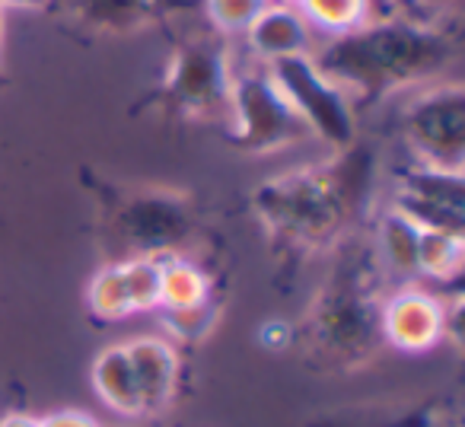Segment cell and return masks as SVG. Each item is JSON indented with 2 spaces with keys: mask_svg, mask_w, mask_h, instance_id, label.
Masks as SVG:
<instances>
[{
  "mask_svg": "<svg viewBox=\"0 0 465 427\" xmlns=\"http://www.w3.org/2000/svg\"><path fill=\"white\" fill-rule=\"evenodd\" d=\"M376 185V154L351 144L319 166L293 169L255 185L252 211L281 262H303L357 230Z\"/></svg>",
  "mask_w": 465,
  "mask_h": 427,
  "instance_id": "6da1fadb",
  "label": "cell"
},
{
  "mask_svg": "<svg viewBox=\"0 0 465 427\" xmlns=\"http://www.w3.org/2000/svg\"><path fill=\"white\" fill-rule=\"evenodd\" d=\"M456 45L433 23L382 16L329 39L312 65L348 93L354 109H370L405 86L437 80L450 67Z\"/></svg>",
  "mask_w": 465,
  "mask_h": 427,
  "instance_id": "7a4b0ae2",
  "label": "cell"
},
{
  "mask_svg": "<svg viewBox=\"0 0 465 427\" xmlns=\"http://www.w3.org/2000/svg\"><path fill=\"white\" fill-rule=\"evenodd\" d=\"M335 249V265L306 313L303 344L316 363L354 370L382 344L380 262L357 233L344 236Z\"/></svg>",
  "mask_w": 465,
  "mask_h": 427,
  "instance_id": "3957f363",
  "label": "cell"
},
{
  "mask_svg": "<svg viewBox=\"0 0 465 427\" xmlns=\"http://www.w3.org/2000/svg\"><path fill=\"white\" fill-rule=\"evenodd\" d=\"M232 74L236 71L230 65L223 35L213 29L192 33L175 42L160 84L141 103L131 105V112L141 115L143 109H153L175 122H226Z\"/></svg>",
  "mask_w": 465,
  "mask_h": 427,
  "instance_id": "277c9868",
  "label": "cell"
},
{
  "mask_svg": "<svg viewBox=\"0 0 465 427\" xmlns=\"http://www.w3.org/2000/svg\"><path fill=\"white\" fill-rule=\"evenodd\" d=\"M103 201L105 236L112 240V262L169 259L185 255L198 221L185 194L169 188H115L96 185ZM105 240V243H109Z\"/></svg>",
  "mask_w": 465,
  "mask_h": 427,
  "instance_id": "5b68a950",
  "label": "cell"
},
{
  "mask_svg": "<svg viewBox=\"0 0 465 427\" xmlns=\"http://www.w3.org/2000/svg\"><path fill=\"white\" fill-rule=\"evenodd\" d=\"M232 122L226 141L242 154H272L281 147H293L312 137L303 118L293 112L284 93L268 77L265 65L242 67L232 74V96H230V118Z\"/></svg>",
  "mask_w": 465,
  "mask_h": 427,
  "instance_id": "8992f818",
  "label": "cell"
},
{
  "mask_svg": "<svg viewBox=\"0 0 465 427\" xmlns=\"http://www.w3.org/2000/svg\"><path fill=\"white\" fill-rule=\"evenodd\" d=\"M265 71L312 134L322 137L335 150H344L357 141V118L348 93L338 84H331L312 65L310 55L272 61V65H265Z\"/></svg>",
  "mask_w": 465,
  "mask_h": 427,
  "instance_id": "52a82bcc",
  "label": "cell"
},
{
  "mask_svg": "<svg viewBox=\"0 0 465 427\" xmlns=\"http://www.w3.org/2000/svg\"><path fill=\"white\" fill-rule=\"evenodd\" d=\"M414 160L437 169H459L465 160V93L459 84L430 86L405 105L399 118Z\"/></svg>",
  "mask_w": 465,
  "mask_h": 427,
  "instance_id": "ba28073f",
  "label": "cell"
},
{
  "mask_svg": "<svg viewBox=\"0 0 465 427\" xmlns=\"http://www.w3.org/2000/svg\"><path fill=\"white\" fill-rule=\"evenodd\" d=\"M392 207L405 214L418 230L465 236V175L459 169L411 163L399 173Z\"/></svg>",
  "mask_w": 465,
  "mask_h": 427,
  "instance_id": "9c48e42d",
  "label": "cell"
},
{
  "mask_svg": "<svg viewBox=\"0 0 465 427\" xmlns=\"http://www.w3.org/2000/svg\"><path fill=\"white\" fill-rule=\"evenodd\" d=\"M198 4L201 0H52L48 14L84 35H131L147 26H166L173 16Z\"/></svg>",
  "mask_w": 465,
  "mask_h": 427,
  "instance_id": "30bf717a",
  "label": "cell"
},
{
  "mask_svg": "<svg viewBox=\"0 0 465 427\" xmlns=\"http://www.w3.org/2000/svg\"><path fill=\"white\" fill-rule=\"evenodd\" d=\"M382 344L399 351H427L446 338V303L420 287H401L382 300Z\"/></svg>",
  "mask_w": 465,
  "mask_h": 427,
  "instance_id": "8fae6325",
  "label": "cell"
},
{
  "mask_svg": "<svg viewBox=\"0 0 465 427\" xmlns=\"http://www.w3.org/2000/svg\"><path fill=\"white\" fill-rule=\"evenodd\" d=\"M246 42L262 65L300 58V55H312V26L303 20L297 4H268L259 20L246 29Z\"/></svg>",
  "mask_w": 465,
  "mask_h": 427,
  "instance_id": "7c38bea8",
  "label": "cell"
},
{
  "mask_svg": "<svg viewBox=\"0 0 465 427\" xmlns=\"http://www.w3.org/2000/svg\"><path fill=\"white\" fill-rule=\"evenodd\" d=\"M124 348H128L131 357L143 414L163 412L173 402L175 386H179V354L163 338H134Z\"/></svg>",
  "mask_w": 465,
  "mask_h": 427,
  "instance_id": "4fadbf2b",
  "label": "cell"
},
{
  "mask_svg": "<svg viewBox=\"0 0 465 427\" xmlns=\"http://www.w3.org/2000/svg\"><path fill=\"white\" fill-rule=\"evenodd\" d=\"M418 240L420 230L408 221L405 214L389 207L376 221V240H373V253L380 262V272H386L392 281L399 284H411L418 281Z\"/></svg>",
  "mask_w": 465,
  "mask_h": 427,
  "instance_id": "5bb4252c",
  "label": "cell"
},
{
  "mask_svg": "<svg viewBox=\"0 0 465 427\" xmlns=\"http://www.w3.org/2000/svg\"><path fill=\"white\" fill-rule=\"evenodd\" d=\"M93 386H96L99 399L122 418H141V392H137L134 370H131V357L124 344H112V348L99 351L93 361Z\"/></svg>",
  "mask_w": 465,
  "mask_h": 427,
  "instance_id": "9a60e30c",
  "label": "cell"
},
{
  "mask_svg": "<svg viewBox=\"0 0 465 427\" xmlns=\"http://www.w3.org/2000/svg\"><path fill=\"white\" fill-rule=\"evenodd\" d=\"M310 427H446L433 402L408 408H348L319 414Z\"/></svg>",
  "mask_w": 465,
  "mask_h": 427,
  "instance_id": "2e32d148",
  "label": "cell"
},
{
  "mask_svg": "<svg viewBox=\"0 0 465 427\" xmlns=\"http://www.w3.org/2000/svg\"><path fill=\"white\" fill-rule=\"evenodd\" d=\"M211 300V278L188 255H169L160 259V306L163 310H182Z\"/></svg>",
  "mask_w": 465,
  "mask_h": 427,
  "instance_id": "e0dca14e",
  "label": "cell"
},
{
  "mask_svg": "<svg viewBox=\"0 0 465 427\" xmlns=\"http://www.w3.org/2000/svg\"><path fill=\"white\" fill-rule=\"evenodd\" d=\"M465 265V240L443 230H420L418 240V274L437 284H456Z\"/></svg>",
  "mask_w": 465,
  "mask_h": 427,
  "instance_id": "ac0fdd59",
  "label": "cell"
},
{
  "mask_svg": "<svg viewBox=\"0 0 465 427\" xmlns=\"http://www.w3.org/2000/svg\"><path fill=\"white\" fill-rule=\"evenodd\" d=\"M297 10L312 26V33H325L329 39L370 23L373 4L370 0H297Z\"/></svg>",
  "mask_w": 465,
  "mask_h": 427,
  "instance_id": "d6986e66",
  "label": "cell"
},
{
  "mask_svg": "<svg viewBox=\"0 0 465 427\" xmlns=\"http://www.w3.org/2000/svg\"><path fill=\"white\" fill-rule=\"evenodd\" d=\"M86 303H90L93 316L103 323H122V319L134 316L128 287H124L122 262H109L105 268H99L96 278L90 281V291H86Z\"/></svg>",
  "mask_w": 465,
  "mask_h": 427,
  "instance_id": "ffe728a7",
  "label": "cell"
},
{
  "mask_svg": "<svg viewBox=\"0 0 465 427\" xmlns=\"http://www.w3.org/2000/svg\"><path fill=\"white\" fill-rule=\"evenodd\" d=\"M272 0H201L211 29L220 35H246V29L259 20V14Z\"/></svg>",
  "mask_w": 465,
  "mask_h": 427,
  "instance_id": "44dd1931",
  "label": "cell"
},
{
  "mask_svg": "<svg viewBox=\"0 0 465 427\" xmlns=\"http://www.w3.org/2000/svg\"><path fill=\"white\" fill-rule=\"evenodd\" d=\"M122 274L134 313L160 310V259H124Z\"/></svg>",
  "mask_w": 465,
  "mask_h": 427,
  "instance_id": "7402d4cb",
  "label": "cell"
},
{
  "mask_svg": "<svg viewBox=\"0 0 465 427\" xmlns=\"http://www.w3.org/2000/svg\"><path fill=\"white\" fill-rule=\"evenodd\" d=\"M213 319H217V306H213V300H207V303H198V306L163 310V329H166L175 342H204V335L213 329Z\"/></svg>",
  "mask_w": 465,
  "mask_h": 427,
  "instance_id": "603a6c76",
  "label": "cell"
},
{
  "mask_svg": "<svg viewBox=\"0 0 465 427\" xmlns=\"http://www.w3.org/2000/svg\"><path fill=\"white\" fill-rule=\"evenodd\" d=\"M39 427H103L86 412H54L48 418H39Z\"/></svg>",
  "mask_w": 465,
  "mask_h": 427,
  "instance_id": "cb8c5ba5",
  "label": "cell"
},
{
  "mask_svg": "<svg viewBox=\"0 0 465 427\" xmlns=\"http://www.w3.org/2000/svg\"><path fill=\"white\" fill-rule=\"evenodd\" d=\"M456 0H405V10H408V20H414V10L420 14V20L418 23H427L430 16L427 14H437V10H446V7H452Z\"/></svg>",
  "mask_w": 465,
  "mask_h": 427,
  "instance_id": "d4e9b609",
  "label": "cell"
},
{
  "mask_svg": "<svg viewBox=\"0 0 465 427\" xmlns=\"http://www.w3.org/2000/svg\"><path fill=\"white\" fill-rule=\"evenodd\" d=\"M48 10L52 7V0H0V10Z\"/></svg>",
  "mask_w": 465,
  "mask_h": 427,
  "instance_id": "484cf974",
  "label": "cell"
},
{
  "mask_svg": "<svg viewBox=\"0 0 465 427\" xmlns=\"http://www.w3.org/2000/svg\"><path fill=\"white\" fill-rule=\"evenodd\" d=\"M0 427H39V418H29V414H4Z\"/></svg>",
  "mask_w": 465,
  "mask_h": 427,
  "instance_id": "4316f807",
  "label": "cell"
},
{
  "mask_svg": "<svg viewBox=\"0 0 465 427\" xmlns=\"http://www.w3.org/2000/svg\"><path fill=\"white\" fill-rule=\"evenodd\" d=\"M0 14H4V10H0ZM10 84V77H7V71H4V67H0V90H4V86Z\"/></svg>",
  "mask_w": 465,
  "mask_h": 427,
  "instance_id": "83f0119b",
  "label": "cell"
},
{
  "mask_svg": "<svg viewBox=\"0 0 465 427\" xmlns=\"http://www.w3.org/2000/svg\"><path fill=\"white\" fill-rule=\"evenodd\" d=\"M272 4H297V0H272Z\"/></svg>",
  "mask_w": 465,
  "mask_h": 427,
  "instance_id": "f1b7e54d",
  "label": "cell"
},
{
  "mask_svg": "<svg viewBox=\"0 0 465 427\" xmlns=\"http://www.w3.org/2000/svg\"><path fill=\"white\" fill-rule=\"evenodd\" d=\"M0 418H4V412H0Z\"/></svg>",
  "mask_w": 465,
  "mask_h": 427,
  "instance_id": "f546056e",
  "label": "cell"
}]
</instances>
